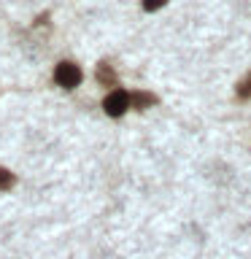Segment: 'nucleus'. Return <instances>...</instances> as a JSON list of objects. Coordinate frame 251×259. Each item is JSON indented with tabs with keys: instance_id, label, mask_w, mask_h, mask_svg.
I'll return each instance as SVG.
<instances>
[{
	"instance_id": "obj_1",
	"label": "nucleus",
	"mask_w": 251,
	"mask_h": 259,
	"mask_svg": "<svg viewBox=\"0 0 251 259\" xmlns=\"http://www.w3.org/2000/svg\"><path fill=\"white\" fill-rule=\"evenodd\" d=\"M81 68L78 65H73V62H60L57 65V70H54V81L60 84L62 89H76L81 84Z\"/></svg>"
},
{
	"instance_id": "obj_2",
	"label": "nucleus",
	"mask_w": 251,
	"mask_h": 259,
	"mask_svg": "<svg viewBox=\"0 0 251 259\" xmlns=\"http://www.w3.org/2000/svg\"><path fill=\"white\" fill-rule=\"evenodd\" d=\"M103 108L108 116H121L127 108H130V95L124 92V89H113V92L103 100Z\"/></svg>"
},
{
	"instance_id": "obj_3",
	"label": "nucleus",
	"mask_w": 251,
	"mask_h": 259,
	"mask_svg": "<svg viewBox=\"0 0 251 259\" xmlns=\"http://www.w3.org/2000/svg\"><path fill=\"white\" fill-rule=\"evenodd\" d=\"M130 103H133L135 108H149V105L157 103V97L149 95V92H135V95H130Z\"/></svg>"
},
{
	"instance_id": "obj_4",
	"label": "nucleus",
	"mask_w": 251,
	"mask_h": 259,
	"mask_svg": "<svg viewBox=\"0 0 251 259\" xmlns=\"http://www.w3.org/2000/svg\"><path fill=\"white\" fill-rule=\"evenodd\" d=\"M97 81H100L103 87H113V84H116V76H113V70L105 62L97 65Z\"/></svg>"
},
{
	"instance_id": "obj_5",
	"label": "nucleus",
	"mask_w": 251,
	"mask_h": 259,
	"mask_svg": "<svg viewBox=\"0 0 251 259\" xmlns=\"http://www.w3.org/2000/svg\"><path fill=\"white\" fill-rule=\"evenodd\" d=\"M14 184H16V176L11 173V170L0 167V192H8V189H14Z\"/></svg>"
},
{
	"instance_id": "obj_6",
	"label": "nucleus",
	"mask_w": 251,
	"mask_h": 259,
	"mask_svg": "<svg viewBox=\"0 0 251 259\" xmlns=\"http://www.w3.org/2000/svg\"><path fill=\"white\" fill-rule=\"evenodd\" d=\"M165 3H168V0H143V8H146V11H157V8H162Z\"/></svg>"
},
{
	"instance_id": "obj_7",
	"label": "nucleus",
	"mask_w": 251,
	"mask_h": 259,
	"mask_svg": "<svg viewBox=\"0 0 251 259\" xmlns=\"http://www.w3.org/2000/svg\"><path fill=\"white\" fill-rule=\"evenodd\" d=\"M240 95H243V97H246V95H251V73H248V78L240 84Z\"/></svg>"
}]
</instances>
